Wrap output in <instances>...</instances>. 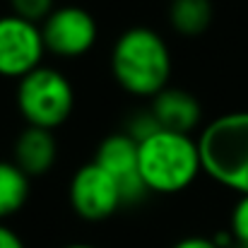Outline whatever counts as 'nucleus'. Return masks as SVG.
<instances>
[{"instance_id":"obj_1","label":"nucleus","mask_w":248,"mask_h":248,"mask_svg":"<svg viewBox=\"0 0 248 248\" xmlns=\"http://www.w3.org/2000/svg\"><path fill=\"white\" fill-rule=\"evenodd\" d=\"M111 73L128 94L157 96L171 80V51L164 36L150 27L125 29L111 48Z\"/></svg>"},{"instance_id":"obj_2","label":"nucleus","mask_w":248,"mask_h":248,"mask_svg":"<svg viewBox=\"0 0 248 248\" xmlns=\"http://www.w3.org/2000/svg\"><path fill=\"white\" fill-rule=\"evenodd\" d=\"M138 162L147 190L159 195L190 188L202 173L198 138L164 128L138 142Z\"/></svg>"},{"instance_id":"obj_3","label":"nucleus","mask_w":248,"mask_h":248,"mask_svg":"<svg viewBox=\"0 0 248 248\" xmlns=\"http://www.w3.org/2000/svg\"><path fill=\"white\" fill-rule=\"evenodd\" d=\"M198 147L202 173L248 195V111H232L210 121L198 135Z\"/></svg>"},{"instance_id":"obj_4","label":"nucleus","mask_w":248,"mask_h":248,"mask_svg":"<svg viewBox=\"0 0 248 248\" xmlns=\"http://www.w3.org/2000/svg\"><path fill=\"white\" fill-rule=\"evenodd\" d=\"M17 108L27 125L56 130L75 108V89L58 68L39 65L17 82Z\"/></svg>"},{"instance_id":"obj_5","label":"nucleus","mask_w":248,"mask_h":248,"mask_svg":"<svg viewBox=\"0 0 248 248\" xmlns=\"http://www.w3.org/2000/svg\"><path fill=\"white\" fill-rule=\"evenodd\" d=\"M46 44L41 24L19 15L0 17V78L22 80L39 65H44Z\"/></svg>"},{"instance_id":"obj_6","label":"nucleus","mask_w":248,"mask_h":248,"mask_svg":"<svg viewBox=\"0 0 248 248\" xmlns=\"http://www.w3.org/2000/svg\"><path fill=\"white\" fill-rule=\"evenodd\" d=\"M46 51L58 58H80L89 53L99 39V24L89 10L80 5H56L41 22Z\"/></svg>"},{"instance_id":"obj_7","label":"nucleus","mask_w":248,"mask_h":248,"mask_svg":"<svg viewBox=\"0 0 248 248\" xmlns=\"http://www.w3.org/2000/svg\"><path fill=\"white\" fill-rule=\"evenodd\" d=\"M68 198L73 212L84 222H104L123 207L118 183L94 159L73 173Z\"/></svg>"},{"instance_id":"obj_8","label":"nucleus","mask_w":248,"mask_h":248,"mask_svg":"<svg viewBox=\"0 0 248 248\" xmlns=\"http://www.w3.org/2000/svg\"><path fill=\"white\" fill-rule=\"evenodd\" d=\"M94 162L101 166L121 188L123 207L125 205H138L147 198V186L140 173L138 162V142L128 133H111L108 138L101 140L96 147Z\"/></svg>"},{"instance_id":"obj_9","label":"nucleus","mask_w":248,"mask_h":248,"mask_svg":"<svg viewBox=\"0 0 248 248\" xmlns=\"http://www.w3.org/2000/svg\"><path fill=\"white\" fill-rule=\"evenodd\" d=\"M150 111L155 113L159 128L193 135V130L202 121V106L188 89L181 87H166L157 96H152Z\"/></svg>"},{"instance_id":"obj_10","label":"nucleus","mask_w":248,"mask_h":248,"mask_svg":"<svg viewBox=\"0 0 248 248\" xmlns=\"http://www.w3.org/2000/svg\"><path fill=\"white\" fill-rule=\"evenodd\" d=\"M12 155H15L12 162L19 166L29 178L46 176L53 169L56 159H58V140H56L53 130L27 125L17 135Z\"/></svg>"},{"instance_id":"obj_11","label":"nucleus","mask_w":248,"mask_h":248,"mask_svg":"<svg viewBox=\"0 0 248 248\" xmlns=\"http://www.w3.org/2000/svg\"><path fill=\"white\" fill-rule=\"evenodd\" d=\"M31 178L15 164L0 159V222L15 217L29 200Z\"/></svg>"},{"instance_id":"obj_12","label":"nucleus","mask_w":248,"mask_h":248,"mask_svg":"<svg viewBox=\"0 0 248 248\" xmlns=\"http://www.w3.org/2000/svg\"><path fill=\"white\" fill-rule=\"evenodd\" d=\"M215 17L212 0H171L169 22L181 36H200Z\"/></svg>"},{"instance_id":"obj_13","label":"nucleus","mask_w":248,"mask_h":248,"mask_svg":"<svg viewBox=\"0 0 248 248\" xmlns=\"http://www.w3.org/2000/svg\"><path fill=\"white\" fill-rule=\"evenodd\" d=\"M157 130H159V123H157L155 113H152L150 108H140V111H135V113L128 118L123 133H128L135 142H142V140H147L150 135H155Z\"/></svg>"},{"instance_id":"obj_14","label":"nucleus","mask_w":248,"mask_h":248,"mask_svg":"<svg viewBox=\"0 0 248 248\" xmlns=\"http://www.w3.org/2000/svg\"><path fill=\"white\" fill-rule=\"evenodd\" d=\"M12 15H19L29 22L41 24L53 10H56V0H10Z\"/></svg>"},{"instance_id":"obj_15","label":"nucleus","mask_w":248,"mask_h":248,"mask_svg":"<svg viewBox=\"0 0 248 248\" xmlns=\"http://www.w3.org/2000/svg\"><path fill=\"white\" fill-rule=\"evenodd\" d=\"M229 232L234 236V241L248 244V195H241L232 210V219H229Z\"/></svg>"},{"instance_id":"obj_16","label":"nucleus","mask_w":248,"mask_h":248,"mask_svg":"<svg viewBox=\"0 0 248 248\" xmlns=\"http://www.w3.org/2000/svg\"><path fill=\"white\" fill-rule=\"evenodd\" d=\"M0 248H27V244L22 241V236L12 227L0 222Z\"/></svg>"},{"instance_id":"obj_17","label":"nucleus","mask_w":248,"mask_h":248,"mask_svg":"<svg viewBox=\"0 0 248 248\" xmlns=\"http://www.w3.org/2000/svg\"><path fill=\"white\" fill-rule=\"evenodd\" d=\"M171 248H219L215 244L212 236H186L181 241H176Z\"/></svg>"},{"instance_id":"obj_18","label":"nucleus","mask_w":248,"mask_h":248,"mask_svg":"<svg viewBox=\"0 0 248 248\" xmlns=\"http://www.w3.org/2000/svg\"><path fill=\"white\" fill-rule=\"evenodd\" d=\"M63 248H99V246H92V244H68Z\"/></svg>"},{"instance_id":"obj_19","label":"nucleus","mask_w":248,"mask_h":248,"mask_svg":"<svg viewBox=\"0 0 248 248\" xmlns=\"http://www.w3.org/2000/svg\"><path fill=\"white\" fill-rule=\"evenodd\" d=\"M232 248H248V244H239V241H234V246Z\"/></svg>"}]
</instances>
